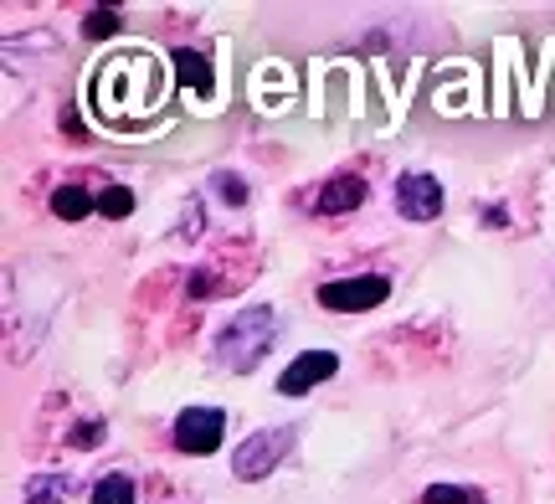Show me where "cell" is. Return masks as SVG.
<instances>
[{"instance_id": "10", "label": "cell", "mask_w": 555, "mask_h": 504, "mask_svg": "<svg viewBox=\"0 0 555 504\" xmlns=\"http://www.w3.org/2000/svg\"><path fill=\"white\" fill-rule=\"evenodd\" d=\"M88 211H99V202L88 196V185L67 181V185H57V191H52V217H62V222H82Z\"/></svg>"}, {"instance_id": "3", "label": "cell", "mask_w": 555, "mask_h": 504, "mask_svg": "<svg viewBox=\"0 0 555 504\" xmlns=\"http://www.w3.org/2000/svg\"><path fill=\"white\" fill-rule=\"evenodd\" d=\"M391 299V279L386 273H356V279H330L319 283V309L330 314H365Z\"/></svg>"}, {"instance_id": "8", "label": "cell", "mask_w": 555, "mask_h": 504, "mask_svg": "<svg viewBox=\"0 0 555 504\" xmlns=\"http://www.w3.org/2000/svg\"><path fill=\"white\" fill-rule=\"evenodd\" d=\"M360 202H365V181H360V176H335V181L314 196V211L319 217H345V211H356Z\"/></svg>"}, {"instance_id": "14", "label": "cell", "mask_w": 555, "mask_h": 504, "mask_svg": "<svg viewBox=\"0 0 555 504\" xmlns=\"http://www.w3.org/2000/svg\"><path fill=\"white\" fill-rule=\"evenodd\" d=\"M211 185H217V196L227 206H247V181H242V176H232V170H217V176H211Z\"/></svg>"}, {"instance_id": "17", "label": "cell", "mask_w": 555, "mask_h": 504, "mask_svg": "<svg viewBox=\"0 0 555 504\" xmlns=\"http://www.w3.org/2000/svg\"><path fill=\"white\" fill-rule=\"evenodd\" d=\"M73 443H78V448H99L103 443V423H99V417H88V423L73 427Z\"/></svg>"}, {"instance_id": "6", "label": "cell", "mask_w": 555, "mask_h": 504, "mask_svg": "<svg viewBox=\"0 0 555 504\" xmlns=\"http://www.w3.org/2000/svg\"><path fill=\"white\" fill-rule=\"evenodd\" d=\"M339 371V356L335 350H304L283 376H278V391L283 397H304V391H314V386H324L330 376Z\"/></svg>"}, {"instance_id": "11", "label": "cell", "mask_w": 555, "mask_h": 504, "mask_svg": "<svg viewBox=\"0 0 555 504\" xmlns=\"http://www.w3.org/2000/svg\"><path fill=\"white\" fill-rule=\"evenodd\" d=\"M88 504H134V479L129 474H103Z\"/></svg>"}, {"instance_id": "15", "label": "cell", "mask_w": 555, "mask_h": 504, "mask_svg": "<svg viewBox=\"0 0 555 504\" xmlns=\"http://www.w3.org/2000/svg\"><path fill=\"white\" fill-rule=\"evenodd\" d=\"M88 37H114L119 31V11L114 5H99V11H88V26H82Z\"/></svg>"}, {"instance_id": "16", "label": "cell", "mask_w": 555, "mask_h": 504, "mask_svg": "<svg viewBox=\"0 0 555 504\" xmlns=\"http://www.w3.org/2000/svg\"><path fill=\"white\" fill-rule=\"evenodd\" d=\"M201 232H206V211H201V202L191 196V202H185V211H180V237L191 243V237H201Z\"/></svg>"}, {"instance_id": "7", "label": "cell", "mask_w": 555, "mask_h": 504, "mask_svg": "<svg viewBox=\"0 0 555 504\" xmlns=\"http://www.w3.org/2000/svg\"><path fill=\"white\" fill-rule=\"evenodd\" d=\"M73 489H78V479H73V474H62V468H41V474H31V479H26L21 504H67V500H73Z\"/></svg>"}, {"instance_id": "9", "label": "cell", "mask_w": 555, "mask_h": 504, "mask_svg": "<svg viewBox=\"0 0 555 504\" xmlns=\"http://www.w3.org/2000/svg\"><path fill=\"white\" fill-rule=\"evenodd\" d=\"M176 73L185 88H196L201 99H211L217 93V78H211V62H206V52H191V47H176Z\"/></svg>"}, {"instance_id": "5", "label": "cell", "mask_w": 555, "mask_h": 504, "mask_svg": "<svg viewBox=\"0 0 555 504\" xmlns=\"http://www.w3.org/2000/svg\"><path fill=\"white\" fill-rule=\"evenodd\" d=\"M391 202H397V217H406V222H437L442 185H437V176H427V170H406L397 181V191H391Z\"/></svg>"}, {"instance_id": "13", "label": "cell", "mask_w": 555, "mask_h": 504, "mask_svg": "<svg viewBox=\"0 0 555 504\" xmlns=\"http://www.w3.org/2000/svg\"><path fill=\"white\" fill-rule=\"evenodd\" d=\"M99 211L108 217V222H124V217L134 211V191H129V185H114V181H108V191L99 196Z\"/></svg>"}, {"instance_id": "2", "label": "cell", "mask_w": 555, "mask_h": 504, "mask_svg": "<svg viewBox=\"0 0 555 504\" xmlns=\"http://www.w3.org/2000/svg\"><path fill=\"white\" fill-rule=\"evenodd\" d=\"M294 423H278V427H258V432H247L237 448H232V479H242V484H258V479H268L288 453H294Z\"/></svg>"}, {"instance_id": "1", "label": "cell", "mask_w": 555, "mask_h": 504, "mask_svg": "<svg viewBox=\"0 0 555 504\" xmlns=\"http://www.w3.org/2000/svg\"><path fill=\"white\" fill-rule=\"evenodd\" d=\"M278 329H283V320H278L273 303H247V309H237V314L217 329V365L232 371V376H247V371L262 365V356L273 350Z\"/></svg>"}, {"instance_id": "12", "label": "cell", "mask_w": 555, "mask_h": 504, "mask_svg": "<svg viewBox=\"0 0 555 504\" xmlns=\"http://www.w3.org/2000/svg\"><path fill=\"white\" fill-rule=\"evenodd\" d=\"M422 504H489L478 489H463V484H427L422 489Z\"/></svg>"}, {"instance_id": "4", "label": "cell", "mask_w": 555, "mask_h": 504, "mask_svg": "<svg viewBox=\"0 0 555 504\" xmlns=\"http://www.w3.org/2000/svg\"><path fill=\"white\" fill-rule=\"evenodd\" d=\"M227 438V412L221 406H185L176 417V448L191 458H211Z\"/></svg>"}]
</instances>
